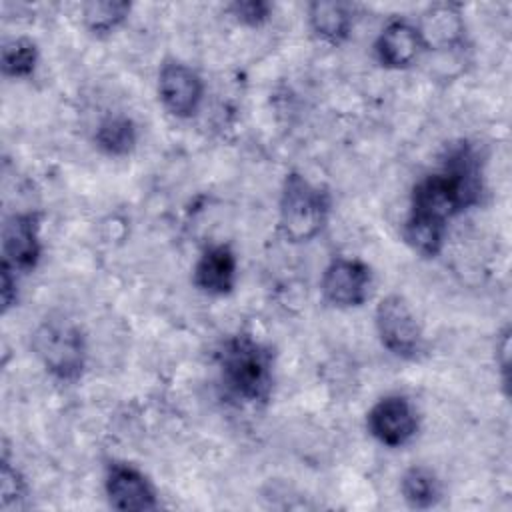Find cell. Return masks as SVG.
Masks as SVG:
<instances>
[{
  "instance_id": "cell-1",
  "label": "cell",
  "mask_w": 512,
  "mask_h": 512,
  "mask_svg": "<svg viewBox=\"0 0 512 512\" xmlns=\"http://www.w3.org/2000/svg\"><path fill=\"white\" fill-rule=\"evenodd\" d=\"M480 196V160L470 144L460 142L448 150L438 172L424 176L414 186L410 214L446 226L450 218L478 204Z\"/></svg>"
},
{
  "instance_id": "cell-2",
  "label": "cell",
  "mask_w": 512,
  "mask_h": 512,
  "mask_svg": "<svg viewBox=\"0 0 512 512\" xmlns=\"http://www.w3.org/2000/svg\"><path fill=\"white\" fill-rule=\"evenodd\" d=\"M220 376L226 392L246 404H266L272 394V352L250 334L228 338L218 352Z\"/></svg>"
},
{
  "instance_id": "cell-3",
  "label": "cell",
  "mask_w": 512,
  "mask_h": 512,
  "mask_svg": "<svg viewBox=\"0 0 512 512\" xmlns=\"http://www.w3.org/2000/svg\"><path fill=\"white\" fill-rule=\"evenodd\" d=\"M330 212L328 192L298 172L284 178L280 194V230L290 242H308L326 224Z\"/></svg>"
},
{
  "instance_id": "cell-4",
  "label": "cell",
  "mask_w": 512,
  "mask_h": 512,
  "mask_svg": "<svg viewBox=\"0 0 512 512\" xmlns=\"http://www.w3.org/2000/svg\"><path fill=\"white\" fill-rule=\"evenodd\" d=\"M32 348L54 378L74 382L82 376L86 366V344L80 328L70 320H44L32 336Z\"/></svg>"
},
{
  "instance_id": "cell-5",
  "label": "cell",
  "mask_w": 512,
  "mask_h": 512,
  "mask_svg": "<svg viewBox=\"0 0 512 512\" xmlns=\"http://www.w3.org/2000/svg\"><path fill=\"white\" fill-rule=\"evenodd\" d=\"M374 324L382 346L394 356L414 360L422 352V326L402 296L390 294L382 298L374 312Z\"/></svg>"
},
{
  "instance_id": "cell-6",
  "label": "cell",
  "mask_w": 512,
  "mask_h": 512,
  "mask_svg": "<svg viewBox=\"0 0 512 512\" xmlns=\"http://www.w3.org/2000/svg\"><path fill=\"white\" fill-rule=\"evenodd\" d=\"M372 272L370 266L358 258H334L320 282L326 302L338 308L362 306L370 296Z\"/></svg>"
},
{
  "instance_id": "cell-7",
  "label": "cell",
  "mask_w": 512,
  "mask_h": 512,
  "mask_svg": "<svg viewBox=\"0 0 512 512\" xmlns=\"http://www.w3.org/2000/svg\"><path fill=\"white\" fill-rule=\"evenodd\" d=\"M40 214H12L2 228V266L12 272H32L40 260Z\"/></svg>"
},
{
  "instance_id": "cell-8",
  "label": "cell",
  "mask_w": 512,
  "mask_h": 512,
  "mask_svg": "<svg viewBox=\"0 0 512 512\" xmlns=\"http://www.w3.org/2000/svg\"><path fill=\"white\" fill-rule=\"evenodd\" d=\"M368 432L384 446L398 448L412 440L418 430V416L408 398L392 394L380 398L366 414Z\"/></svg>"
},
{
  "instance_id": "cell-9",
  "label": "cell",
  "mask_w": 512,
  "mask_h": 512,
  "mask_svg": "<svg viewBox=\"0 0 512 512\" xmlns=\"http://www.w3.org/2000/svg\"><path fill=\"white\" fill-rule=\"evenodd\" d=\"M202 94L204 84L196 70L176 60H168L162 64L158 72V96L172 116H194L202 102Z\"/></svg>"
},
{
  "instance_id": "cell-10",
  "label": "cell",
  "mask_w": 512,
  "mask_h": 512,
  "mask_svg": "<svg viewBox=\"0 0 512 512\" xmlns=\"http://www.w3.org/2000/svg\"><path fill=\"white\" fill-rule=\"evenodd\" d=\"M106 496L112 508L116 510H156V490L150 480L132 464L112 462L106 468L104 476Z\"/></svg>"
},
{
  "instance_id": "cell-11",
  "label": "cell",
  "mask_w": 512,
  "mask_h": 512,
  "mask_svg": "<svg viewBox=\"0 0 512 512\" xmlns=\"http://www.w3.org/2000/svg\"><path fill=\"white\" fill-rule=\"evenodd\" d=\"M422 50H424V44L418 28L406 20L388 22L374 44L378 62L384 68H392V70L408 68L418 60Z\"/></svg>"
},
{
  "instance_id": "cell-12",
  "label": "cell",
  "mask_w": 512,
  "mask_h": 512,
  "mask_svg": "<svg viewBox=\"0 0 512 512\" xmlns=\"http://www.w3.org/2000/svg\"><path fill=\"white\" fill-rule=\"evenodd\" d=\"M426 48L448 50L456 48L464 40V18L458 4L438 2L422 12L420 24L416 26Z\"/></svg>"
},
{
  "instance_id": "cell-13",
  "label": "cell",
  "mask_w": 512,
  "mask_h": 512,
  "mask_svg": "<svg viewBox=\"0 0 512 512\" xmlns=\"http://www.w3.org/2000/svg\"><path fill=\"white\" fill-rule=\"evenodd\" d=\"M236 254L228 244L208 246L196 266H194V284L206 294L224 296L230 294L236 286Z\"/></svg>"
},
{
  "instance_id": "cell-14",
  "label": "cell",
  "mask_w": 512,
  "mask_h": 512,
  "mask_svg": "<svg viewBox=\"0 0 512 512\" xmlns=\"http://www.w3.org/2000/svg\"><path fill=\"white\" fill-rule=\"evenodd\" d=\"M308 20L314 34L330 44L344 42L352 30V10L346 2L316 0L308 6Z\"/></svg>"
},
{
  "instance_id": "cell-15",
  "label": "cell",
  "mask_w": 512,
  "mask_h": 512,
  "mask_svg": "<svg viewBox=\"0 0 512 512\" xmlns=\"http://www.w3.org/2000/svg\"><path fill=\"white\" fill-rule=\"evenodd\" d=\"M94 140L102 152L110 156H126L134 150L138 140L136 124L122 114L108 116L98 124Z\"/></svg>"
},
{
  "instance_id": "cell-16",
  "label": "cell",
  "mask_w": 512,
  "mask_h": 512,
  "mask_svg": "<svg viewBox=\"0 0 512 512\" xmlns=\"http://www.w3.org/2000/svg\"><path fill=\"white\" fill-rule=\"evenodd\" d=\"M402 498L410 508L426 510L432 508L440 498V482L436 474L426 466H412L402 474L400 480Z\"/></svg>"
},
{
  "instance_id": "cell-17",
  "label": "cell",
  "mask_w": 512,
  "mask_h": 512,
  "mask_svg": "<svg viewBox=\"0 0 512 512\" xmlns=\"http://www.w3.org/2000/svg\"><path fill=\"white\" fill-rule=\"evenodd\" d=\"M132 4L120 2V0H106V2H88L82 8V20L84 26L96 34L104 36L114 32L130 14Z\"/></svg>"
},
{
  "instance_id": "cell-18",
  "label": "cell",
  "mask_w": 512,
  "mask_h": 512,
  "mask_svg": "<svg viewBox=\"0 0 512 512\" xmlns=\"http://www.w3.org/2000/svg\"><path fill=\"white\" fill-rule=\"evenodd\" d=\"M444 234H446V226L426 220V218H418L408 214L406 224H404V240L408 242V246L422 254V256H436L440 254L442 246H444Z\"/></svg>"
},
{
  "instance_id": "cell-19",
  "label": "cell",
  "mask_w": 512,
  "mask_h": 512,
  "mask_svg": "<svg viewBox=\"0 0 512 512\" xmlns=\"http://www.w3.org/2000/svg\"><path fill=\"white\" fill-rule=\"evenodd\" d=\"M38 62V48L30 38H12L2 46V72L10 78L32 76Z\"/></svg>"
},
{
  "instance_id": "cell-20",
  "label": "cell",
  "mask_w": 512,
  "mask_h": 512,
  "mask_svg": "<svg viewBox=\"0 0 512 512\" xmlns=\"http://www.w3.org/2000/svg\"><path fill=\"white\" fill-rule=\"evenodd\" d=\"M0 496L2 510H24L28 506V484L6 454L0 466Z\"/></svg>"
},
{
  "instance_id": "cell-21",
  "label": "cell",
  "mask_w": 512,
  "mask_h": 512,
  "mask_svg": "<svg viewBox=\"0 0 512 512\" xmlns=\"http://www.w3.org/2000/svg\"><path fill=\"white\" fill-rule=\"evenodd\" d=\"M228 12L246 26H262L272 14V6L264 0H236L228 6Z\"/></svg>"
},
{
  "instance_id": "cell-22",
  "label": "cell",
  "mask_w": 512,
  "mask_h": 512,
  "mask_svg": "<svg viewBox=\"0 0 512 512\" xmlns=\"http://www.w3.org/2000/svg\"><path fill=\"white\" fill-rule=\"evenodd\" d=\"M0 298H2V310L6 312L10 306L16 304L18 300V290H16V272H12L6 266H0Z\"/></svg>"
},
{
  "instance_id": "cell-23",
  "label": "cell",
  "mask_w": 512,
  "mask_h": 512,
  "mask_svg": "<svg viewBox=\"0 0 512 512\" xmlns=\"http://www.w3.org/2000/svg\"><path fill=\"white\" fill-rule=\"evenodd\" d=\"M496 356H498V364L504 376V386H508V356H510V330L506 328L500 342L496 344Z\"/></svg>"
}]
</instances>
